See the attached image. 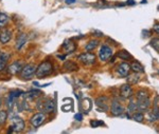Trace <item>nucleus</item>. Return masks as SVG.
I'll return each mask as SVG.
<instances>
[{
  "label": "nucleus",
  "mask_w": 159,
  "mask_h": 134,
  "mask_svg": "<svg viewBox=\"0 0 159 134\" xmlns=\"http://www.w3.org/2000/svg\"><path fill=\"white\" fill-rule=\"evenodd\" d=\"M151 105L148 95L144 91H139L137 94V106L139 111H147Z\"/></svg>",
  "instance_id": "obj_1"
},
{
  "label": "nucleus",
  "mask_w": 159,
  "mask_h": 134,
  "mask_svg": "<svg viewBox=\"0 0 159 134\" xmlns=\"http://www.w3.org/2000/svg\"><path fill=\"white\" fill-rule=\"evenodd\" d=\"M52 72H53L52 63H49V61H43V63H40L39 66L37 67L35 74H36L37 77H39V78H43V77H45V76L50 75Z\"/></svg>",
  "instance_id": "obj_2"
},
{
  "label": "nucleus",
  "mask_w": 159,
  "mask_h": 134,
  "mask_svg": "<svg viewBox=\"0 0 159 134\" xmlns=\"http://www.w3.org/2000/svg\"><path fill=\"white\" fill-rule=\"evenodd\" d=\"M37 109L45 113H52L55 111V104L53 100L46 99L45 102H40L37 104Z\"/></svg>",
  "instance_id": "obj_3"
},
{
  "label": "nucleus",
  "mask_w": 159,
  "mask_h": 134,
  "mask_svg": "<svg viewBox=\"0 0 159 134\" xmlns=\"http://www.w3.org/2000/svg\"><path fill=\"white\" fill-rule=\"evenodd\" d=\"M25 129V122L21 117L14 116L12 118V125L9 130V133L11 132H21Z\"/></svg>",
  "instance_id": "obj_4"
},
{
  "label": "nucleus",
  "mask_w": 159,
  "mask_h": 134,
  "mask_svg": "<svg viewBox=\"0 0 159 134\" xmlns=\"http://www.w3.org/2000/svg\"><path fill=\"white\" fill-rule=\"evenodd\" d=\"M36 66L33 63L25 64L21 72H20V76H21L22 79H30L31 77L34 75L35 72H36Z\"/></svg>",
  "instance_id": "obj_5"
},
{
  "label": "nucleus",
  "mask_w": 159,
  "mask_h": 134,
  "mask_svg": "<svg viewBox=\"0 0 159 134\" xmlns=\"http://www.w3.org/2000/svg\"><path fill=\"white\" fill-rule=\"evenodd\" d=\"M112 54V49L107 47V45H102L101 49H100V52H99V58L101 61H107L109 58H111Z\"/></svg>",
  "instance_id": "obj_6"
},
{
  "label": "nucleus",
  "mask_w": 159,
  "mask_h": 134,
  "mask_svg": "<svg viewBox=\"0 0 159 134\" xmlns=\"http://www.w3.org/2000/svg\"><path fill=\"white\" fill-rule=\"evenodd\" d=\"M78 59L85 64H92L96 61V55L92 53H83L79 56Z\"/></svg>",
  "instance_id": "obj_7"
},
{
  "label": "nucleus",
  "mask_w": 159,
  "mask_h": 134,
  "mask_svg": "<svg viewBox=\"0 0 159 134\" xmlns=\"http://www.w3.org/2000/svg\"><path fill=\"white\" fill-rule=\"evenodd\" d=\"M45 119H46V115L43 114V113H37V114H35L34 116H32L30 122L32 123L33 127L37 128L43 125V123L45 122Z\"/></svg>",
  "instance_id": "obj_8"
},
{
  "label": "nucleus",
  "mask_w": 159,
  "mask_h": 134,
  "mask_svg": "<svg viewBox=\"0 0 159 134\" xmlns=\"http://www.w3.org/2000/svg\"><path fill=\"white\" fill-rule=\"evenodd\" d=\"M21 94H24V92L20 91V90H15V91L10 92L9 98H7V107H9L10 110H11L12 108H13V106H14L15 99H16L17 97H19Z\"/></svg>",
  "instance_id": "obj_9"
},
{
  "label": "nucleus",
  "mask_w": 159,
  "mask_h": 134,
  "mask_svg": "<svg viewBox=\"0 0 159 134\" xmlns=\"http://www.w3.org/2000/svg\"><path fill=\"white\" fill-rule=\"evenodd\" d=\"M120 95H121L123 98H130L134 95V91H133L132 87L129 84H123L120 88Z\"/></svg>",
  "instance_id": "obj_10"
},
{
  "label": "nucleus",
  "mask_w": 159,
  "mask_h": 134,
  "mask_svg": "<svg viewBox=\"0 0 159 134\" xmlns=\"http://www.w3.org/2000/svg\"><path fill=\"white\" fill-rule=\"evenodd\" d=\"M130 66L127 63H122L117 67V73L122 77H126L129 74Z\"/></svg>",
  "instance_id": "obj_11"
},
{
  "label": "nucleus",
  "mask_w": 159,
  "mask_h": 134,
  "mask_svg": "<svg viewBox=\"0 0 159 134\" xmlns=\"http://www.w3.org/2000/svg\"><path fill=\"white\" fill-rule=\"evenodd\" d=\"M22 68H24V63H21V61H14L9 67V72L13 74V75H16V74H19L21 72Z\"/></svg>",
  "instance_id": "obj_12"
},
{
  "label": "nucleus",
  "mask_w": 159,
  "mask_h": 134,
  "mask_svg": "<svg viewBox=\"0 0 159 134\" xmlns=\"http://www.w3.org/2000/svg\"><path fill=\"white\" fill-rule=\"evenodd\" d=\"M110 112L112 113L114 115H116V116H118V115H121L123 112H124V108L122 107V105H120L118 102H112L111 105H110Z\"/></svg>",
  "instance_id": "obj_13"
},
{
  "label": "nucleus",
  "mask_w": 159,
  "mask_h": 134,
  "mask_svg": "<svg viewBox=\"0 0 159 134\" xmlns=\"http://www.w3.org/2000/svg\"><path fill=\"white\" fill-rule=\"evenodd\" d=\"M76 49V45L75 43L73 42L72 40L68 39V40H65V42L63 43V50L65 51L66 54H70L75 51Z\"/></svg>",
  "instance_id": "obj_14"
},
{
  "label": "nucleus",
  "mask_w": 159,
  "mask_h": 134,
  "mask_svg": "<svg viewBox=\"0 0 159 134\" xmlns=\"http://www.w3.org/2000/svg\"><path fill=\"white\" fill-rule=\"evenodd\" d=\"M11 38H12V32L10 30L6 29L0 33V42L3 43V45L9 42V41L11 40Z\"/></svg>",
  "instance_id": "obj_15"
},
{
  "label": "nucleus",
  "mask_w": 159,
  "mask_h": 134,
  "mask_svg": "<svg viewBox=\"0 0 159 134\" xmlns=\"http://www.w3.org/2000/svg\"><path fill=\"white\" fill-rule=\"evenodd\" d=\"M108 98L105 96H102V97H99L98 99L96 100V104L98 107H100L102 109V111H107L108 110Z\"/></svg>",
  "instance_id": "obj_16"
},
{
  "label": "nucleus",
  "mask_w": 159,
  "mask_h": 134,
  "mask_svg": "<svg viewBox=\"0 0 159 134\" xmlns=\"http://www.w3.org/2000/svg\"><path fill=\"white\" fill-rule=\"evenodd\" d=\"M129 66L130 70H133L135 73H143L144 72V68H143V66L139 61H133L132 64H129Z\"/></svg>",
  "instance_id": "obj_17"
},
{
  "label": "nucleus",
  "mask_w": 159,
  "mask_h": 134,
  "mask_svg": "<svg viewBox=\"0 0 159 134\" xmlns=\"http://www.w3.org/2000/svg\"><path fill=\"white\" fill-rule=\"evenodd\" d=\"M42 92L38 91V90H33V91H30L28 93H25V99H29V100H34L35 98H37L38 96H40Z\"/></svg>",
  "instance_id": "obj_18"
},
{
  "label": "nucleus",
  "mask_w": 159,
  "mask_h": 134,
  "mask_svg": "<svg viewBox=\"0 0 159 134\" xmlns=\"http://www.w3.org/2000/svg\"><path fill=\"white\" fill-rule=\"evenodd\" d=\"M25 41H27V35L20 34L18 37H17V40H16V49L17 50H20V49L24 47Z\"/></svg>",
  "instance_id": "obj_19"
},
{
  "label": "nucleus",
  "mask_w": 159,
  "mask_h": 134,
  "mask_svg": "<svg viewBox=\"0 0 159 134\" xmlns=\"http://www.w3.org/2000/svg\"><path fill=\"white\" fill-rule=\"evenodd\" d=\"M64 68H65L67 71L71 72V71H76L79 69V67H78V64L74 63L73 61L68 60L67 63H65V64H64Z\"/></svg>",
  "instance_id": "obj_20"
},
{
  "label": "nucleus",
  "mask_w": 159,
  "mask_h": 134,
  "mask_svg": "<svg viewBox=\"0 0 159 134\" xmlns=\"http://www.w3.org/2000/svg\"><path fill=\"white\" fill-rule=\"evenodd\" d=\"M138 110V106H137V102H129V107H127V117H129V115L130 114H134V113L136 112V111Z\"/></svg>",
  "instance_id": "obj_21"
},
{
  "label": "nucleus",
  "mask_w": 159,
  "mask_h": 134,
  "mask_svg": "<svg viewBox=\"0 0 159 134\" xmlns=\"http://www.w3.org/2000/svg\"><path fill=\"white\" fill-rule=\"evenodd\" d=\"M117 56L119 58H121V59H124V60H127V59H133V56L130 55V54L127 52L126 50L120 51V52L117 54Z\"/></svg>",
  "instance_id": "obj_22"
},
{
  "label": "nucleus",
  "mask_w": 159,
  "mask_h": 134,
  "mask_svg": "<svg viewBox=\"0 0 159 134\" xmlns=\"http://www.w3.org/2000/svg\"><path fill=\"white\" fill-rule=\"evenodd\" d=\"M82 107H83V109H84L85 112H88V111L91 109V102H90V99L84 98L83 100H82Z\"/></svg>",
  "instance_id": "obj_23"
},
{
  "label": "nucleus",
  "mask_w": 159,
  "mask_h": 134,
  "mask_svg": "<svg viewBox=\"0 0 159 134\" xmlns=\"http://www.w3.org/2000/svg\"><path fill=\"white\" fill-rule=\"evenodd\" d=\"M98 45H99L98 40H91L86 45L85 49H86V51H92V50H94V49L98 47Z\"/></svg>",
  "instance_id": "obj_24"
},
{
  "label": "nucleus",
  "mask_w": 159,
  "mask_h": 134,
  "mask_svg": "<svg viewBox=\"0 0 159 134\" xmlns=\"http://www.w3.org/2000/svg\"><path fill=\"white\" fill-rule=\"evenodd\" d=\"M9 22V16L3 13H0V28L4 27Z\"/></svg>",
  "instance_id": "obj_25"
},
{
  "label": "nucleus",
  "mask_w": 159,
  "mask_h": 134,
  "mask_svg": "<svg viewBox=\"0 0 159 134\" xmlns=\"http://www.w3.org/2000/svg\"><path fill=\"white\" fill-rule=\"evenodd\" d=\"M139 79H140V77L137 75V74H133V75H130L129 77H127V81H129V84H137L138 81H139Z\"/></svg>",
  "instance_id": "obj_26"
},
{
  "label": "nucleus",
  "mask_w": 159,
  "mask_h": 134,
  "mask_svg": "<svg viewBox=\"0 0 159 134\" xmlns=\"http://www.w3.org/2000/svg\"><path fill=\"white\" fill-rule=\"evenodd\" d=\"M143 118H144V115H143L142 112H135L134 114H133V119L136 120V122H138V123L142 122Z\"/></svg>",
  "instance_id": "obj_27"
},
{
  "label": "nucleus",
  "mask_w": 159,
  "mask_h": 134,
  "mask_svg": "<svg viewBox=\"0 0 159 134\" xmlns=\"http://www.w3.org/2000/svg\"><path fill=\"white\" fill-rule=\"evenodd\" d=\"M151 47L155 49L157 52H159V38H153L151 40Z\"/></svg>",
  "instance_id": "obj_28"
},
{
  "label": "nucleus",
  "mask_w": 159,
  "mask_h": 134,
  "mask_svg": "<svg viewBox=\"0 0 159 134\" xmlns=\"http://www.w3.org/2000/svg\"><path fill=\"white\" fill-rule=\"evenodd\" d=\"M7 111H0V125H3L7 122Z\"/></svg>",
  "instance_id": "obj_29"
},
{
  "label": "nucleus",
  "mask_w": 159,
  "mask_h": 134,
  "mask_svg": "<svg viewBox=\"0 0 159 134\" xmlns=\"http://www.w3.org/2000/svg\"><path fill=\"white\" fill-rule=\"evenodd\" d=\"M104 123L103 122H100V120H97V119H93L90 122V126L92 128H98L99 126H103Z\"/></svg>",
  "instance_id": "obj_30"
},
{
  "label": "nucleus",
  "mask_w": 159,
  "mask_h": 134,
  "mask_svg": "<svg viewBox=\"0 0 159 134\" xmlns=\"http://www.w3.org/2000/svg\"><path fill=\"white\" fill-rule=\"evenodd\" d=\"M72 104H70V106H66L64 105L63 107H61V110L64 111V112H70L71 110H72Z\"/></svg>",
  "instance_id": "obj_31"
},
{
  "label": "nucleus",
  "mask_w": 159,
  "mask_h": 134,
  "mask_svg": "<svg viewBox=\"0 0 159 134\" xmlns=\"http://www.w3.org/2000/svg\"><path fill=\"white\" fill-rule=\"evenodd\" d=\"M74 118H75V119L78 120V122H81V120L83 119V115H82L81 113H78V114H75Z\"/></svg>",
  "instance_id": "obj_32"
},
{
  "label": "nucleus",
  "mask_w": 159,
  "mask_h": 134,
  "mask_svg": "<svg viewBox=\"0 0 159 134\" xmlns=\"http://www.w3.org/2000/svg\"><path fill=\"white\" fill-rule=\"evenodd\" d=\"M6 66H7V63H6V61L0 60V72H1L2 70H3L4 68H6Z\"/></svg>",
  "instance_id": "obj_33"
},
{
  "label": "nucleus",
  "mask_w": 159,
  "mask_h": 134,
  "mask_svg": "<svg viewBox=\"0 0 159 134\" xmlns=\"http://www.w3.org/2000/svg\"><path fill=\"white\" fill-rule=\"evenodd\" d=\"M153 30L155 31L156 33L159 35V24H154V27H153Z\"/></svg>",
  "instance_id": "obj_34"
},
{
  "label": "nucleus",
  "mask_w": 159,
  "mask_h": 134,
  "mask_svg": "<svg viewBox=\"0 0 159 134\" xmlns=\"http://www.w3.org/2000/svg\"><path fill=\"white\" fill-rule=\"evenodd\" d=\"M126 4H129V6H134V4H136V2L134 1V0H127Z\"/></svg>",
  "instance_id": "obj_35"
},
{
  "label": "nucleus",
  "mask_w": 159,
  "mask_h": 134,
  "mask_svg": "<svg viewBox=\"0 0 159 134\" xmlns=\"http://www.w3.org/2000/svg\"><path fill=\"white\" fill-rule=\"evenodd\" d=\"M75 1H76V0H65V2H66L67 4H73Z\"/></svg>",
  "instance_id": "obj_36"
},
{
  "label": "nucleus",
  "mask_w": 159,
  "mask_h": 134,
  "mask_svg": "<svg viewBox=\"0 0 159 134\" xmlns=\"http://www.w3.org/2000/svg\"><path fill=\"white\" fill-rule=\"evenodd\" d=\"M143 34H145V37H148V36H150V32L148 31H143Z\"/></svg>",
  "instance_id": "obj_37"
},
{
  "label": "nucleus",
  "mask_w": 159,
  "mask_h": 134,
  "mask_svg": "<svg viewBox=\"0 0 159 134\" xmlns=\"http://www.w3.org/2000/svg\"><path fill=\"white\" fill-rule=\"evenodd\" d=\"M57 57L60 59H65V55H58Z\"/></svg>",
  "instance_id": "obj_38"
},
{
  "label": "nucleus",
  "mask_w": 159,
  "mask_h": 134,
  "mask_svg": "<svg viewBox=\"0 0 159 134\" xmlns=\"http://www.w3.org/2000/svg\"><path fill=\"white\" fill-rule=\"evenodd\" d=\"M0 33H1V32H0Z\"/></svg>",
  "instance_id": "obj_39"
}]
</instances>
